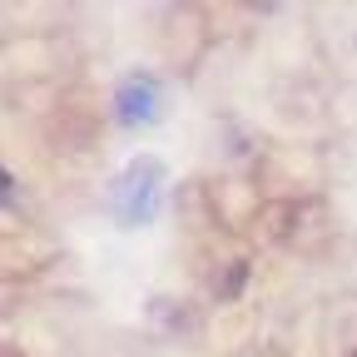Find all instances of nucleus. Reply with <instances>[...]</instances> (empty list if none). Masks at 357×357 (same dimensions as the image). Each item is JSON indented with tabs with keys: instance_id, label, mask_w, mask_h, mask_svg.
Here are the masks:
<instances>
[{
	"instance_id": "nucleus-1",
	"label": "nucleus",
	"mask_w": 357,
	"mask_h": 357,
	"mask_svg": "<svg viewBox=\"0 0 357 357\" xmlns=\"http://www.w3.org/2000/svg\"><path fill=\"white\" fill-rule=\"evenodd\" d=\"M159 178H164L159 159H139V164H134V169L119 178V194H114L119 218H129V223H144V218L154 213V204H159Z\"/></svg>"
},
{
	"instance_id": "nucleus-3",
	"label": "nucleus",
	"mask_w": 357,
	"mask_h": 357,
	"mask_svg": "<svg viewBox=\"0 0 357 357\" xmlns=\"http://www.w3.org/2000/svg\"><path fill=\"white\" fill-rule=\"evenodd\" d=\"M15 194V178H10V169H0V199H10Z\"/></svg>"
},
{
	"instance_id": "nucleus-2",
	"label": "nucleus",
	"mask_w": 357,
	"mask_h": 357,
	"mask_svg": "<svg viewBox=\"0 0 357 357\" xmlns=\"http://www.w3.org/2000/svg\"><path fill=\"white\" fill-rule=\"evenodd\" d=\"M114 114L119 124H149L159 114V79L154 75H124L119 79V95H114Z\"/></svg>"
}]
</instances>
